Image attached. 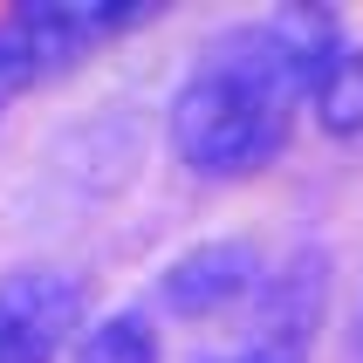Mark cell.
Returning <instances> with one entry per match:
<instances>
[{"instance_id": "cell-1", "label": "cell", "mask_w": 363, "mask_h": 363, "mask_svg": "<svg viewBox=\"0 0 363 363\" xmlns=\"http://www.w3.org/2000/svg\"><path fill=\"white\" fill-rule=\"evenodd\" d=\"M295 110H302V82H295L288 48L274 41L267 21H240L185 69V82L172 89L164 130L192 179L226 185V179H254L281 158Z\"/></svg>"}, {"instance_id": "cell-2", "label": "cell", "mask_w": 363, "mask_h": 363, "mask_svg": "<svg viewBox=\"0 0 363 363\" xmlns=\"http://www.w3.org/2000/svg\"><path fill=\"white\" fill-rule=\"evenodd\" d=\"M158 14L151 0H21L0 14V117Z\"/></svg>"}, {"instance_id": "cell-3", "label": "cell", "mask_w": 363, "mask_h": 363, "mask_svg": "<svg viewBox=\"0 0 363 363\" xmlns=\"http://www.w3.org/2000/svg\"><path fill=\"white\" fill-rule=\"evenodd\" d=\"M261 21L288 48L315 123L329 138H363V41L329 7H281V14H261Z\"/></svg>"}, {"instance_id": "cell-4", "label": "cell", "mask_w": 363, "mask_h": 363, "mask_svg": "<svg viewBox=\"0 0 363 363\" xmlns=\"http://www.w3.org/2000/svg\"><path fill=\"white\" fill-rule=\"evenodd\" d=\"M82 274L69 267H14L0 274V363H62L82 336Z\"/></svg>"}, {"instance_id": "cell-5", "label": "cell", "mask_w": 363, "mask_h": 363, "mask_svg": "<svg viewBox=\"0 0 363 363\" xmlns=\"http://www.w3.org/2000/svg\"><path fill=\"white\" fill-rule=\"evenodd\" d=\"M261 254L247 240H199V247H185L179 261L158 274V302L172 308V315H220V308L247 302L254 288H261Z\"/></svg>"}, {"instance_id": "cell-6", "label": "cell", "mask_w": 363, "mask_h": 363, "mask_svg": "<svg viewBox=\"0 0 363 363\" xmlns=\"http://www.w3.org/2000/svg\"><path fill=\"white\" fill-rule=\"evenodd\" d=\"M323 288H329V261L323 254H295L274 274H261V350H281V357H302L308 336H315V315H323Z\"/></svg>"}, {"instance_id": "cell-7", "label": "cell", "mask_w": 363, "mask_h": 363, "mask_svg": "<svg viewBox=\"0 0 363 363\" xmlns=\"http://www.w3.org/2000/svg\"><path fill=\"white\" fill-rule=\"evenodd\" d=\"M158 323L144 308H110L96 323H82V336L69 343V363H158Z\"/></svg>"}, {"instance_id": "cell-8", "label": "cell", "mask_w": 363, "mask_h": 363, "mask_svg": "<svg viewBox=\"0 0 363 363\" xmlns=\"http://www.w3.org/2000/svg\"><path fill=\"white\" fill-rule=\"evenodd\" d=\"M220 363H302V357H281V350H261V343H247L240 357H220Z\"/></svg>"}, {"instance_id": "cell-9", "label": "cell", "mask_w": 363, "mask_h": 363, "mask_svg": "<svg viewBox=\"0 0 363 363\" xmlns=\"http://www.w3.org/2000/svg\"><path fill=\"white\" fill-rule=\"evenodd\" d=\"M357 350H363V308H357Z\"/></svg>"}]
</instances>
